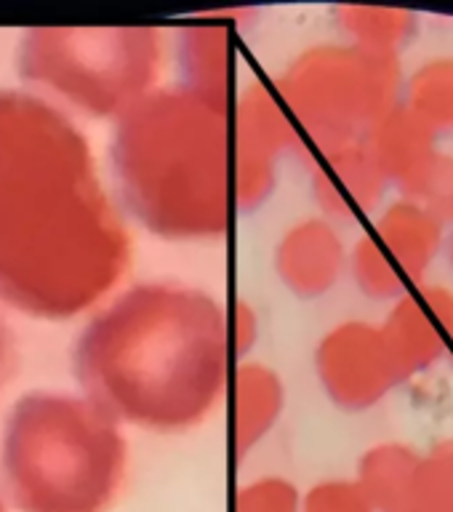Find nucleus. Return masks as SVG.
I'll list each match as a JSON object with an SVG mask.
<instances>
[{
    "mask_svg": "<svg viewBox=\"0 0 453 512\" xmlns=\"http://www.w3.org/2000/svg\"><path fill=\"white\" fill-rule=\"evenodd\" d=\"M107 339L115 398L160 430L203 422L227 395L238 366L227 307L198 288H147L120 312Z\"/></svg>",
    "mask_w": 453,
    "mask_h": 512,
    "instance_id": "f257e3e1",
    "label": "nucleus"
},
{
    "mask_svg": "<svg viewBox=\"0 0 453 512\" xmlns=\"http://www.w3.org/2000/svg\"><path fill=\"white\" fill-rule=\"evenodd\" d=\"M134 182L150 224L168 238L214 240L232 230V107L171 91L144 107L134 136Z\"/></svg>",
    "mask_w": 453,
    "mask_h": 512,
    "instance_id": "f03ea898",
    "label": "nucleus"
},
{
    "mask_svg": "<svg viewBox=\"0 0 453 512\" xmlns=\"http://www.w3.org/2000/svg\"><path fill=\"white\" fill-rule=\"evenodd\" d=\"M294 126L302 158L363 142L400 104L398 56L374 54L352 43L312 46L288 64L272 86Z\"/></svg>",
    "mask_w": 453,
    "mask_h": 512,
    "instance_id": "7ed1b4c3",
    "label": "nucleus"
},
{
    "mask_svg": "<svg viewBox=\"0 0 453 512\" xmlns=\"http://www.w3.org/2000/svg\"><path fill=\"white\" fill-rule=\"evenodd\" d=\"M286 155L302 158L296 136L278 96L264 83H251L232 104V184L238 214H251L278 184V163Z\"/></svg>",
    "mask_w": 453,
    "mask_h": 512,
    "instance_id": "20e7f679",
    "label": "nucleus"
},
{
    "mask_svg": "<svg viewBox=\"0 0 453 512\" xmlns=\"http://www.w3.org/2000/svg\"><path fill=\"white\" fill-rule=\"evenodd\" d=\"M315 371L328 400L342 411H368L400 384L382 328L363 320L339 323L320 339Z\"/></svg>",
    "mask_w": 453,
    "mask_h": 512,
    "instance_id": "39448f33",
    "label": "nucleus"
},
{
    "mask_svg": "<svg viewBox=\"0 0 453 512\" xmlns=\"http://www.w3.org/2000/svg\"><path fill=\"white\" fill-rule=\"evenodd\" d=\"M390 182L363 142L312 160V198L328 222H360L374 214Z\"/></svg>",
    "mask_w": 453,
    "mask_h": 512,
    "instance_id": "423d86ee",
    "label": "nucleus"
},
{
    "mask_svg": "<svg viewBox=\"0 0 453 512\" xmlns=\"http://www.w3.org/2000/svg\"><path fill=\"white\" fill-rule=\"evenodd\" d=\"M275 275L299 299H318L339 283L350 254L334 222L310 216L283 232L275 246Z\"/></svg>",
    "mask_w": 453,
    "mask_h": 512,
    "instance_id": "0eeeda50",
    "label": "nucleus"
},
{
    "mask_svg": "<svg viewBox=\"0 0 453 512\" xmlns=\"http://www.w3.org/2000/svg\"><path fill=\"white\" fill-rule=\"evenodd\" d=\"M366 144L387 182L395 184L408 200L414 198L443 155L438 150V134L403 102L368 131Z\"/></svg>",
    "mask_w": 453,
    "mask_h": 512,
    "instance_id": "6e6552de",
    "label": "nucleus"
},
{
    "mask_svg": "<svg viewBox=\"0 0 453 512\" xmlns=\"http://www.w3.org/2000/svg\"><path fill=\"white\" fill-rule=\"evenodd\" d=\"M379 328L400 382L432 368L453 347L451 328L432 307L424 288L408 291L398 302H392L390 315Z\"/></svg>",
    "mask_w": 453,
    "mask_h": 512,
    "instance_id": "1a4fd4ad",
    "label": "nucleus"
},
{
    "mask_svg": "<svg viewBox=\"0 0 453 512\" xmlns=\"http://www.w3.org/2000/svg\"><path fill=\"white\" fill-rule=\"evenodd\" d=\"M227 443L232 462L246 459L283 414L286 390L264 363H240L227 387Z\"/></svg>",
    "mask_w": 453,
    "mask_h": 512,
    "instance_id": "9d476101",
    "label": "nucleus"
},
{
    "mask_svg": "<svg viewBox=\"0 0 453 512\" xmlns=\"http://www.w3.org/2000/svg\"><path fill=\"white\" fill-rule=\"evenodd\" d=\"M443 219L414 200L400 198L376 216L368 235L411 288L430 270L443 248Z\"/></svg>",
    "mask_w": 453,
    "mask_h": 512,
    "instance_id": "9b49d317",
    "label": "nucleus"
},
{
    "mask_svg": "<svg viewBox=\"0 0 453 512\" xmlns=\"http://www.w3.org/2000/svg\"><path fill=\"white\" fill-rule=\"evenodd\" d=\"M182 70L195 94L222 104H235L238 51L227 24H195L182 32Z\"/></svg>",
    "mask_w": 453,
    "mask_h": 512,
    "instance_id": "f8f14e48",
    "label": "nucleus"
},
{
    "mask_svg": "<svg viewBox=\"0 0 453 512\" xmlns=\"http://www.w3.org/2000/svg\"><path fill=\"white\" fill-rule=\"evenodd\" d=\"M419 464L411 446L382 443L363 454L355 480L374 512H419Z\"/></svg>",
    "mask_w": 453,
    "mask_h": 512,
    "instance_id": "ddd939ff",
    "label": "nucleus"
},
{
    "mask_svg": "<svg viewBox=\"0 0 453 512\" xmlns=\"http://www.w3.org/2000/svg\"><path fill=\"white\" fill-rule=\"evenodd\" d=\"M336 27L352 46L374 54L398 56V51L414 38L416 16L406 8L379 6H339L334 11Z\"/></svg>",
    "mask_w": 453,
    "mask_h": 512,
    "instance_id": "4468645a",
    "label": "nucleus"
},
{
    "mask_svg": "<svg viewBox=\"0 0 453 512\" xmlns=\"http://www.w3.org/2000/svg\"><path fill=\"white\" fill-rule=\"evenodd\" d=\"M403 104L435 134H453V56L419 64L403 86Z\"/></svg>",
    "mask_w": 453,
    "mask_h": 512,
    "instance_id": "2eb2a0df",
    "label": "nucleus"
},
{
    "mask_svg": "<svg viewBox=\"0 0 453 512\" xmlns=\"http://www.w3.org/2000/svg\"><path fill=\"white\" fill-rule=\"evenodd\" d=\"M347 267H350L352 280L360 288V294L374 299V302H398L400 296L414 291L406 283V278L387 262V256L379 251V246L368 232L350 251V264Z\"/></svg>",
    "mask_w": 453,
    "mask_h": 512,
    "instance_id": "dca6fc26",
    "label": "nucleus"
},
{
    "mask_svg": "<svg viewBox=\"0 0 453 512\" xmlns=\"http://www.w3.org/2000/svg\"><path fill=\"white\" fill-rule=\"evenodd\" d=\"M419 512H453V440H443L422 456Z\"/></svg>",
    "mask_w": 453,
    "mask_h": 512,
    "instance_id": "f3484780",
    "label": "nucleus"
},
{
    "mask_svg": "<svg viewBox=\"0 0 453 512\" xmlns=\"http://www.w3.org/2000/svg\"><path fill=\"white\" fill-rule=\"evenodd\" d=\"M232 512H302V496L286 478H259L235 494Z\"/></svg>",
    "mask_w": 453,
    "mask_h": 512,
    "instance_id": "a211bd4d",
    "label": "nucleus"
},
{
    "mask_svg": "<svg viewBox=\"0 0 453 512\" xmlns=\"http://www.w3.org/2000/svg\"><path fill=\"white\" fill-rule=\"evenodd\" d=\"M302 512H374L358 480H323L302 499Z\"/></svg>",
    "mask_w": 453,
    "mask_h": 512,
    "instance_id": "6ab92c4d",
    "label": "nucleus"
},
{
    "mask_svg": "<svg viewBox=\"0 0 453 512\" xmlns=\"http://www.w3.org/2000/svg\"><path fill=\"white\" fill-rule=\"evenodd\" d=\"M227 318H230L232 350H235V358H240V355H246L254 347V339L259 334L256 312L246 302H235L227 307Z\"/></svg>",
    "mask_w": 453,
    "mask_h": 512,
    "instance_id": "aec40b11",
    "label": "nucleus"
},
{
    "mask_svg": "<svg viewBox=\"0 0 453 512\" xmlns=\"http://www.w3.org/2000/svg\"><path fill=\"white\" fill-rule=\"evenodd\" d=\"M448 262L453 267V224H451V235H448Z\"/></svg>",
    "mask_w": 453,
    "mask_h": 512,
    "instance_id": "412c9836",
    "label": "nucleus"
}]
</instances>
